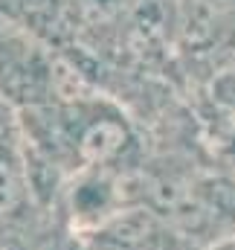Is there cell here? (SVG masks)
Wrapping results in <instances>:
<instances>
[{
	"instance_id": "cell-1",
	"label": "cell",
	"mask_w": 235,
	"mask_h": 250,
	"mask_svg": "<svg viewBox=\"0 0 235 250\" xmlns=\"http://www.w3.org/2000/svg\"><path fill=\"white\" fill-rule=\"evenodd\" d=\"M125 146H128V128L114 114H102V117H93L90 123H84L78 131V140H76L78 157L87 166L111 163L117 154H122Z\"/></svg>"
},
{
	"instance_id": "cell-2",
	"label": "cell",
	"mask_w": 235,
	"mask_h": 250,
	"mask_svg": "<svg viewBox=\"0 0 235 250\" xmlns=\"http://www.w3.org/2000/svg\"><path fill=\"white\" fill-rule=\"evenodd\" d=\"M20 169L15 157L0 151V212H9L20 198Z\"/></svg>"
}]
</instances>
